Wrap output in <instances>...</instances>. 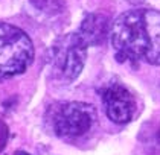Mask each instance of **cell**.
<instances>
[{
	"instance_id": "obj_1",
	"label": "cell",
	"mask_w": 160,
	"mask_h": 155,
	"mask_svg": "<svg viewBox=\"0 0 160 155\" xmlns=\"http://www.w3.org/2000/svg\"><path fill=\"white\" fill-rule=\"evenodd\" d=\"M111 44L119 62L160 65V12L134 8L121 14L111 26Z\"/></svg>"
},
{
	"instance_id": "obj_2",
	"label": "cell",
	"mask_w": 160,
	"mask_h": 155,
	"mask_svg": "<svg viewBox=\"0 0 160 155\" xmlns=\"http://www.w3.org/2000/svg\"><path fill=\"white\" fill-rule=\"evenodd\" d=\"M34 44L25 31L0 22V82L28 70L34 61Z\"/></svg>"
},
{
	"instance_id": "obj_3",
	"label": "cell",
	"mask_w": 160,
	"mask_h": 155,
	"mask_svg": "<svg viewBox=\"0 0 160 155\" xmlns=\"http://www.w3.org/2000/svg\"><path fill=\"white\" fill-rule=\"evenodd\" d=\"M87 58V44L78 32H70L58 36L49 52L50 72L57 81L69 84L82 72Z\"/></svg>"
},
{
	"instance_id": "obj_4",
	"label": "cell",
	"mask_w": 160,
	"mask_h": 155,
	"mask_svg": "<svg viewBox=\"0 0 160 155\" xmlns=\"http://www.w3.org/2000/svg\"><path fill=\"white\" fill-rule=\"evenodd\" d=\"M55 135L76 138L84 135L96 122V109L86 102H58L50 105L46 114Z\"/></svg>"
},
{
	"instance_id": "obj_5",
	"label": "cell",
	"mask_w": 160,
	"mask_h": 155,
	"mask_svg": "<svg viewBox=\"0 0 160 155\" xmlns=\"http://www.w3.org/2000/svg\"><path fill=\"white\" fill-rule=\"evenodd\" d=\"M102 102L108 119L114 123H128L136 113V99L121 82H110L102 88Z\"/></svg>"
},
{
	"instance_id": "obj_6",
	"label": "cell",
	"mask_w": 160,
	"mask_h": 155,
	"mask_svg": "<svg viewBox=\"0 0 160 155\" xmlns=\"http://www.w3.org/2000/svg\"><path fill=\"white\" fill-rule=\"evenodd\" d=\"M111 18L102 12H92L81 22L78 35L88 46H101L111 35Z\"/></svg>"
},
{
	"instance_id": "obj_7",
	"label": "cell",
	"mask_w": 160,
	"mask_h": 155,
	"mask_svg": "<svg viewBox=\"0 0 160 155\" xmlns=\"http://www.w3.org/2000/svg\"><path fill=\"white\" fill-rule=\"evenodd\" d=\"M8 138H9V129H8V125H6L3 120H0V152L6 148Z\"/></svg>"
},
{
	"instance_id": "obj_8",
	"label": "cell",
	"mask_w": 160,
	"mask_h": 155,
	"mask_svg": "<svg viewBox=\"0 0 160 155\" xmlns=\"http://www.w3.org/2000/svg\"><path fill=\"white\" fill-rule=\"evenodd\" d=\"M17 155H28L26 152H17Z\"/></svg>"
}]
</instances>
